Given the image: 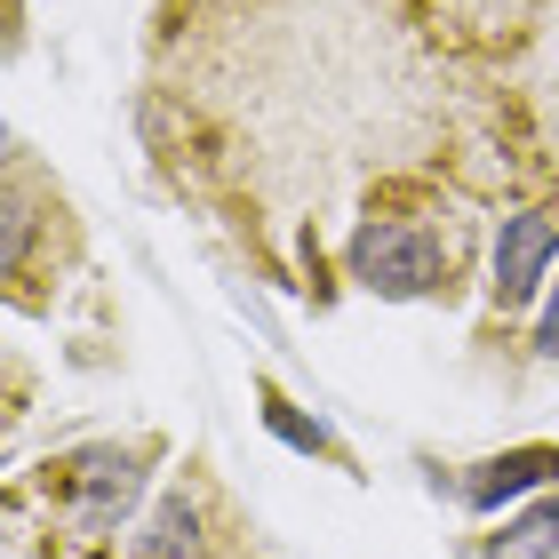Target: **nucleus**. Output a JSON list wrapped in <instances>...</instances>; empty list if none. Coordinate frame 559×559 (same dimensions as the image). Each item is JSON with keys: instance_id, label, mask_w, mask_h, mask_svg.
<instances>
[{"instance_id": "obj_1", "label": "nucleus", "mask_w": 559, "mask_h": 559, "mask_svg": "<svg viewBox=\"0 0 559 559\" xmlns=\"http://www.w3.org/2000/svg\"><path fill=\"white\" fill-rule=\"evenodd\" d=\"M344 264H352V280H360L368 296H384V304H416V296H440V280H448V248L431 240L424 224L368 216L360 233H352Z\"/></svg>"}, {"instance_id": "obj_2", "label": "nucleus", "mask_w": 559, "mask_h": 559, "mask_svg": "<svg viewBox=\"0 0 559 559\" xmlns=\"http://www.w3.org/2000/svg\"><path fill=\"white\" fill-rule=\"evenodd\" d=\"M136 464H144V448H81L64 464V479H72V520H81V527H112L136 503V488H144Z\"/></svg>"}, {"instance_id": "obj_3", "label": "nucleus", "mask_w": 559, "mask_h": 559, "mask_svg": "<svg viewBox=\"0 0 559 559\" xmlns=\"http://www.w3.org/2000/svg\"><path fill=\"white\" fill-rule=\"evenodd\" d=\"M551 264H559V224L544 209L503 216V233H496V304H503V312L527 304L551 280Z\"/></svg>"}, {"instance_id": "obj_4", "label": "nucleus", "mask_w": 559, "mask_h": 559, "mask_svg": "<svg viewBox=\"0 0 559 559\" xmlns=\"http://www.w3.org/2000/svg\"><path fill=\"white\" fill-rule=\"evenodd\" d=\"M536 488H559V448H503L488 464H472L455 479V503L464 512H503V503H520Z\"/></svg>"}, {"instance_id": "obj_5", "label": "nucleus", "mask_w": 559, "mask_h": 559, "mask_svg": "<svg viewBox=\"0 0 559 559\" xmlns=\"http://www.w3.org/2000/svg\"><path fill=\"white\" fill-rule=\"evenodd\" d=\"M257 400H264V431H272V440H288L296 455H320V464L352 472V448H344V440H336V431H328L320 416H304V408H296V400L280 392V384H257Z\"/></svg>"}, {"instance_id": "obj_6", "label": "nucleus", "mask_w": 559, "mask_h": 559, "mask_svg": "<svg viewBox=\"0 0 559 559\" xmlns=\"http://www.w3.org/2000/svg\"><path fill=\"white\" fill-rule=\"evenodd\" d=\"M136 559H200V503L192 496H160V512L144 520Z\"/></svg>"}, {"instance_id": "obj_7", "label": "nucleus", "mask_w": 559, "mask_h": 559, "mask_svg": "<svg viewBox=\"0 0 559 559\" xmlns=\"http://www.w3.org/2000/svg\"><path fill=\"white\" fill-rule=\"evenodd\" d=\"M488 559H559V496L503 520V536H488Z\"/></svg>"}, {"instance_id": "obj_8", "label": "nucleus", "mask_w": 559, "mask_h": 559, "mask_svg": "<svg viewBox=\"0 0 559 559\" xmlns=\"http://www.w3.org/2000/svg\"><path fill=\"white\" fill-rule=\"evenodd\" d=\"M536 360H559V280H551V304L536 320Z\"/></svg>"}, {"instance_id": "obj_9", "label": "nucleus", "mask_w": 559, "mask_h": 559, "mask_svg": "<svg viewBox=\"0 0 559 559\" xmlns=\"http://www.w3.org/2000/svg\"><path fill=\"white\" fill-rule=\"evenodd\" d=\"M479 9H488V16H512V9H520V0H479Z\"/></svg>"}]
</instances>
